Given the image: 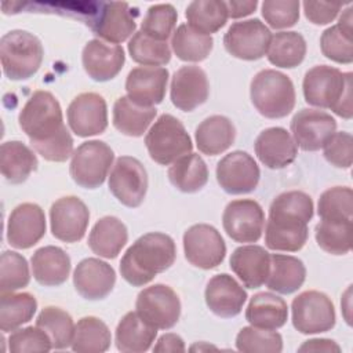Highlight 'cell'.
<instances>
[{"instance_id":"48","label":"cell","mask_w":353,"mask_h":353,"mask_svg":"<svg viewBox=\"0 0 353 353\" xmlns=\"http://www.w3.org/2000/svg\"><path fill=\"white\" fill-rule=\"evenodd\" d=\"M236 347L245 353H280L283 350V338L274 330H263L252 325L243 327L236 336Z\"/></svg>"},{"instance_id":"42","label":"cell","mask_w":353,"mask_h":353,"mask_svg":"<svg viewBox=\"0 0 353 353\" xmlns=\"http://www.w3.org/2000/svg\"><path fill=\"white\" fill-rule=\"evenodd\" d=\"M36 325L44 330L52 343V349H66L72 345L74 323L72 316L58 306H46L36 319Z\"/></svg>"},{"instance_id":"1","label":"cell","mask_w":353,"mask_h":353,"mask_svg":"<svg viewBox=\"0 0 353 353\" xmlns=\"http://www.w3.org/2000/svg\"><path fill=\"white\" fill-rule=\"evenodd\" d=\"M18 123L44 160L63 163L73 154V138L63 124L61 105L51 92H33L22 106Z\"/></svg>"},{"instance_id":"46","label":"cell","mask_w":353,"mask_h":353,"mask_svg":"<svg viewBox=\"0 0 353 353\" xmlns=\"http://www.w3.org/2000/svg\"><path fill=\"white\" fill-rule=\"evenodd\" d=\"M176 19L178 12L172 4L161 3L150 6L141 23V32L154 40L167 41V39L174 33Z\"/></svg>"},{"instance_id":"11","label":"cell","mask_w":353,"mask_h":353,"mask_svg":"<svg viewBox=\"0 0 353 353\" xmlns=\"http://www.w3.org/2000/svg\"><path fill=\"white\" fill-rule=\"evenodd\" d=\"M272 32L261 19H247L232 23L223 36L226 51L243 61H256L268 54Z\"/></svg>"},{"instance_id":"40","label":"cell","mask_w":353,"mask_h":353,"mask_svg":"<svg viewBox=\"0 0 353 353\" xmlns=\"http://www.w3.org/2000/svg\"><path fill=\"white\" fill-rule=\"evenodd\" d=\"M112 334L108 325L98 317H81L76 327L72 341L73 352H106L110 347Z\"/></svg>"},{"instance_id":"54","label":"cell","mask_w":353,"mask_h":353,"mask_svg":"<svg viewBox=\"0 0 353 353\" xmlns=\"http://www.w3.org/2000/svg\"><path fill=\"white\" fill-rule=\"evenodd\" d=\"M185 342L183 339L172 332L161 335L156 345L153 346V352H185Z\"/></svg>"},{"instance_id":"34","label":"cell","mask_w":353,"mask_h":353,"mask_svg":"<svg viewBox=\"0 0 353 353\" xmlns=\"http://www.w3.org/2000/svg\"><path fill=\"white\" fill-rule=\"evenodd\" d=\"M34 152L21 141H7L0 148V168L7 182L22 183L37 168Z\"/></svg>"},{"instance_id":"22","label":"cell","mask_w":353,"mask_h":353,"mask_svg":"<svg viewBox=\"0 0 353 353\" xmlns=\"http://www.w3.org/2000/svg\"><path fill=\"white\" fill-rule=\"evenodd\" d=\"M116 283L114 269L98 259L85 258L80 261L73 272V284L79 295L88 301L106 298Z\"/></svg>"},{"instance_id":"24","label":"cell","mask_w":353,"mask_h":353,"mask_svg":"<svg viewBox=\"0 0 353 353\" xmlns=\"http://www.w3.org/2000/svg\"><path fill=\"white\" fill-rule=\"evenodd\" d=\"M255 154L259 161L270 168H285L298 154V146L291 134L283 127H270L263 130L254 143Z\"/></svg>"},{"instance_id":"29","label":"cell","mask_w":353,"mask_h":353,"mask_svg":"<svg viewBox=\"0 0 353 353\" xmlns=\"http://www.w3.org/2000/svg\"><path fill=\"white\" fill-rule=\"evenodd\" d=\"M157 335V328L146 323L138 313H125L116 327V347L124 353H142L150 349Z\"/></svg>"},{"instance_id":"31","label":"cell","mask_w":353,"mask_h":353,"mask_svg":"<svg viewBox=\"0 0 353 353\" xmlns=\"http://www.w3.org/2000/svg\"><path fill=\"white\" fill-rule=\"evenodd\" d=\"M306 279L303 262L292 255L270 254V269L265 281L266 287L283 295L298 291Z\"/></svg>"},{"instance_id":"13","label":"cell","mask_w":353,"mask_h":353,"mask_svg":"<svg viewBox=\"0 0 353 353\" xmlns=\"http://www.w3.org/2000/svg\"><path fill=\"white\" fill-rule=\"evenodd\" d=\"M183 251L190 265L210 270L221 265L225 259L226 244L214 226L197 223L185 232Z\"/></svg>"},{"instance_id":"39","label":"cell","mask_w":353,"mask_h":353,"mask_svg":"<svg viewBox=\"0 0 353 353\" xmlns=\"http://www.w3.org/2000/svg\"><path fill=\"white\" fill-rule=\"evenodd\" d=\"M266 55L272 65L292 69L305 59L306 41L298 32H279L272 36Z\"/></svg>"},{"instance_id":"57","label":"cell","mask_w":353,"mask_h":353,"mask_svg":"<svg viewBox=\"0 0 353 353\" xmlns=\"http://www.w3.org/2000/svg\"><path fill=\"white\" fill-rule=\"evenodd\" d=\"M338 25L346 32V33H350L352 34V8H346L342 15L339 17V22Z\"/></svg>"},{"instance_id":"51","label":"cell","mask_w":353,"mask_h":353,"mask_svg":"<svg viewBox=\"0 0 353 353\" xmlns=\"http://www.w3.org/2000/svg\"><path fill=\"white\" fill-rule=\"evenodd\" d=\"M8 349L12 353L50 352L52 349V343L48 334L36 325L11 332L8 338Z\"/></svg>"},{"instance_id":"15","label":"cell","mask_w":353,"mask_h":353,"mask_svg":"<svg viewBox=\"0 0 353 353\" xmlns=\"http://www.w3.org/2000/svg\"><path fill=\"white\" fill-rule=\"evenodd\" d=\"M216 181L229 194H245L258 186L261 171L251 154L234 150L223 156L216 164Z\"/></svg>"},{"instance_id":"33","label":"cell","mask_w":353,"mask_h":353,"mask_svg":"<svg viewBox=\"0 0 353 353\" xmlns=\"http://www.w3.org/2000/svg\"><path fill=\"white\" fill-rule=\"evenodd\" d=\"M288 306L283 298L272 292H258L245 309V320L256 328L277 330L287 323Z\"/></svg>"},{"instance_id":"16","label":"cell","mask_w":353,"mask_h":353,"mask_svg":"<svg viewBox=\"0 0 353 353\" xmlns=\"http://www.w3.org/2000/svg\"><path fill=\"white\" fill-rule=\"evenodd\" d=\"M90 222L87 205L76 196L58 199L50 208V226L55 239L63 243L80 241Z\"/></svg>"},{"instance_id":"49","label":"cell","mask_w":353,"mask_h":353,"mask_svg":"<svg viewBox=\"0 0 353 353\" xmlns=\"http://www.w3.org/2000/svg\"><path fill=\"white\" fill-rule=\"evenodd\" d=\"M320 48L324 57L336 63L349 65L353 62V36L346 33L338 23L323 32Z\"/></svg>"},{"instance_id":"43","label":"cell","mask_w":353,"mask_h":353,"mask_svg":"<svg viewBox=\"0 0 353 353\" xmlns=\"http://www.w3.org/2000/svg\"><path fill=\"white\" fill-rule=\"evenodd\" d=\"M127 48L131 59L142 66H163L171 59V48L167 41L154 40L141 30L134 33Z\"/></svg>"},{"instance_id":"45","label":"cell","mask_w":353,"mask_h":353,"mask_svg":"<svg viewBox=\"0 0 353 353\" xmlns=\"http://www.w3.org/2000/svg\"><path fill=\"white\" fill-rule=\"evenodd\" d=\"M319 247L331 255H345L352 248V222L320 221L314 229Z\"/></svg>"},{"instance_id":"37","label":"cell","mask_w":353,"mask_h":353,"mask_svg":"<svg viewBox=\"0 0 353 353\" xmlns=\"http://www.w3.org/2000/svg\"><path fill=\"white\" fill-rule=\"evenodd\" d=\"M188 26L193 30L211 36L226 25L229 18L226 3L221 0H196L185 11Z\"/></svg>"},{"instance_id":"56","label":"cell","mask_w":353,"mask_h":353,"mask_svg":"<svg viewBox=\"0 0 353 353\" xmlns=\"http://www.w3.org/2000/svg\"><path fill=\"white\" fill-rule=\"evenodd\" d=\"M298 352H341V347L331 339L320 338L305 341L298 347Z\"/></svg>"},{"instance_id":"3","label":"cell","mask_w":353,"mask_h":353,"mask_svg":"<svg viewBox=\"0 0 353 353\" xmlns=\"http://www.w3.org/2000/svg\"><path fill=\"white\" fill-rule=\"evenodd\" d=\"M175 256L176 247L172 237L161 232L146 233L124 252L120 261L121 277L134 287L146 285L156 274L171 268Z\"/></svg>"},{"instance_id":"52","label":"cell","mask_w":353,"mask_h":353,"mask_svg":"<svg viewBox=\"0 0 353 353\" xmlns=\"http://www.w3.org/2000/svg\"><path fill=\"white\" fill-rule=\"evenodd\" d=\"M325 160L338 168H350L353 159V138L346 131L334 132L324 145Z\"/></svg>"},{"instance_id":"38","label":"cell","mask_w":353,"mask_h":353,"mask_svg":"<svg viewBox=\"0 0 353 353\" xmlns=\"http://www.w3.org/2000/svg\"><path fill=\"white\" fill-rule=\"evenodd\" d=\"M37 301L29 292H6L0 298V328L3 332L18 330L36 313Z\"/></svg>"},{"instance_id":"4","label":"cell","mask_w":353,"mask_h":353,"mask_svg":"<svg viewBox=\"0 0 353 353\" xmlns=\"http://www.w3.org/2000/svg\"><path fill=\"white\" fill-rule=\"evenodd\" d=\"M250 97L255 109L266 119H281L295 106L291 79L274 69L259 70L251 80Z\"/></svg>"},{"instance_id":"21","label":"cell","mask_w":353,"mask_h":353,"mask_svg":"<svg viewBox=\"0 0 353 353\" xmlns=\"http://www.w3.org/2000/svg\"><path fill=\"white\" fill-rule=\"evenodd\" d=\"M210 84L205 72L194 65L182 66L171 80L170 97L175 108L182 112H192L208 99Z\"/></svg>"},{"instance_id":"26","label":"cell","mask_w":353,"mask_h":353,"mask_svg":"<svg viewBox=\"0 0 353 353\" xmlns=\"http://www.w3.org/2000/svg\"><path fill=\"white\" fill-rule=\"evenodd\" d=\"M204 298L208 309L214 314L222 319H230L241 312L247 301V292L232 276L221 273L210 279Z\"/></svg>"},{"instance_id":"23","label":"cell","mask_w":353,"mask_h":353,"mask_svg":"<svg viewBox=\"0 0 353 353\" xmlns=\"http://www.w3.org/2000/svg\"><path fill=\"white\" fill-rule=\"evenodd\" d=\"M81 62L88 77L95 81H109L123 69L125 55L121 46L92 39L83 48Z\"/></svg>"},{"instance_id":"18","label":"cell","mask_w":353,"mask_h":353,"mask_svg":"<svg viewBox=\"0 0 353 353\" xmlns=\"http://www.w3.org/2000/svg\"><path fill=\"white\" fill-rule=\"evenodd\" d=\"M291 132L296 146L305 152H316L336 132V121L324 110L301 109L291 120Z\"/></svg>"},{"instance_id":"53","label":"cell","mask_w":353,"mask_h":353,"mask_svg":"<svg viewBox=\"0 0 353 353\" xmlns=\"http://www.w3.org/2000/svg\"><path fill=\"white\" fill-rule=\"evenodd\" d=\"M302 6L306 19L314 25L331 23L342 10V4L325 1H303Z\"/></svg>"},{"instance_id":"58","label":"cell","mask_w":353,"mask_h":353,"mask_svg":"<svg viewBox=\"0 0 353 353\" xmlns=\"http://www.w3.org/2000/svg\"><path fill=\"white\" fill-rule=\"evenodd\" d=\"M196 349H200V346H192L190 350H196ZM204 349H216L215 346H211V345H204Z\"/></svg>"},{"instance_id":"9","label":"cell","mask_w":353,"mask_h":353,"mask_svg":"<svg viewBox=\"0 0 353 353\" xmlns=\"http://www.w3.org/2000/svg\"><path fill=\"white\" fill-rule=\"evenodd\" d=\"M292 325L301 334L327 332L335 325V307L332 301L320 291H305L291 303Z\"/></svg>"},{"instance_id":"41","label":"cell","mask_w":353,"mask_h":353,"mask_svg":"<svg viewBox=\"0 0 353 353\" xmlns=\"http://www.w3.org/2000/svg\"><path fill=\"white\" fill-rule=\"evenodd\" d=\"M214 46L211 36L193 30L186 23L179 25L171 39V47L174 54L185 62H201L204 61Z\"/></svg>"},{"instance_id":"7","label":"cell","mask_w":353,"mask_h":353,"mask_svg":"<svg viewBox=\"0 0 353 353\" xmlns=\"http://www.w3.org/2000/svg\"><path fill=\"white\" fill-rule=\"evenodd\" d=\"M148 153L153 161L170 165L192 153L193 143L183 124L172 114H161L145 137Z\"/></svg>"},{"instance_id":"8","label":"cell","mask_w":353,"mask_h":353,"mask_svg":"<svg viewBox=\"0 0 353 353\" xmlns=\"http://www.w3.org/2000/svg\"><path fill=\"white\" fill-rule=\"evenodd\" d=\"M113 160L114 153L106 142L87 141L73 152L69 172L79 186L97 189L105 182Z\"/></svg>"},{"instance_id":"6","label":"cell","mask_w":353,"mask_h":353,"mask_svg":"<svg viewBox=\"0 0 353 353\" xmlns=\"http://www.w3.org/2000/svg\"><path fill=\"white\" fill-rule=\"evenodd\" d=\"M302 88L309 105L334 110L352 94V73H343L328 65H317L306 72Z\"/></svg>"},{"instance_id":"27","label":"cell","mask_w":353,"mask_h":353,"mask_svg":"<svg viewBox=\"0 0 353 353\" xmlns=\"http://www.w3.org/2000/svg\"><path fill=\"white\" fill-rule=\"evenodd\" d=\"M229 263L244 287L258 288L268 279L270 254L261 245H241L232 252Z\"/></svg>"},{"instance_id":"55","label":"cell","mask_w":353,"mask_h":353,"mask_svg":"<svg viewBox=\"0 0 353 353\" xmlns=\"http://www.w3.org/2000/svg\"><path fill=\"white\" fill-rule=\"evenodd\" d=\"M226 8H228V15L233 19L247 17L255 11L258 7L256 0H230L225 1Z\"/></svg>"},{"instance_id":"17","label":"cell","mask_w":353,"mask_h":353,"mask_svg":"<svg viewBox=\"0 0 353 353\" xmlns=\"http://www.w3.org/2000/svg\"><path fill=\"white\" fill-rule=\"evenodd\" d=\"M66 116L70 130L81 138L99 135L108 127V106L97 92L77 95L69 103Z\"/></svg>"},{"instance_id":"2","label":"cell","mask_w":353,"mask_h":353,"mask_svg":"<svg viewBox=\"0 0 353 353\" xmlns=\"http://www.w3.org/2000/svg\"><path fill=\"white\" fill-rule=\"evenodd\" d=\"M313 210V200L305 192L290 190L276 196L265 226L266 247L273 251H299L307 241Z\"/></svg>"},{"instance_id":"5","label":"cell","mask_w":353,"mask_h":353,"mask_svg":"<svg viewBox=\"0 0 353 353\" xmlns=\"http://www.w3.org/2000/svg\"><path fill=\"white\" fill-rule=\"evenodd\" d=\"M44 50L39 37L26 30H11L0 40V59L10 80L32 77L43 62Z\"/></svg>"},{"instance_id":"10","label":"cell","mask_w":353,"mask_h":353,"mask_svg":"<svg viewBox=\"0 0 353 353\" xmlns=\"http://www.w3.org/2000/svg\"><path fill=\"white\" fill-rule=\"evenodd\" d=\"M137 313L157 330L172 328L181 316V301L176 292L165 284L143 288L135 302Z\"/></svg>"},{"instance_id":"32","label":"cell","mask_w":353,"mask_h":353,"mask_svg":"<svg viewBox=\"0 0 353 353\" xmlns=\"http://www.w3.org/2000/svg\"><path fill=\"white\" fill-rule=\"evenodd\" d=\"M125 225L116 216H103L95 222L88 236V247L98 256L113 259L127 244Z\"/></svg>"},{"instance_id":"30","label":"cell","mask_w":353,"mask_h":353,"mask_svg":"<svg viewBox=\"0 0 353 353\" xmlns=\"http://www.w3.org/2000/svg\"><path fill=\"white\" fill-rule=\"evenodd\" d=\"M236 138L233 123L221 114L204 119L196 128L194 139L197 149L207 156H216L228 150Z\"/></svg>"},{"instance_id":"12","label":"cell","mask_w":353,"mask_h":353,"mask_svg":"<svg viewBox=\"0 0 353 353\" xmlns=\"http://www.w3.org/2000/svg\"><path fill=\"white\" fill-rule=\"evenodd\" d=\"M109 190L125 207H139L148 190V174L143 164L131 156H120L109 175Z\"/></svg>"},{"instance_id":"14","label":"cell","mask_w":353,"mask_h":353,"mask_svg":"<svg viewBox=\"0 0 353 353\" xmlns=\"http://www.w3.org/2000/svg\"><path fill=\"white\" fill-rule=\"evenodd\" d=\"M226 234L237 243H256L265 228V212L252 199L230 201L222 215Z\"/></svg>"},{"instance_id":"50","label":"cell","mask_w":353,"mask_h":353,"mask_svg":"<svg viewBox=\"0 0 353 353\" xmlns=\"http://www.w3.org/2000/svg\"><path fill=\"white\" fill-rule=\"evenodd\" d=\"M299 1L295 0H265L262 17L273 29H287L299 19Z\"/></svg>"},{"instance_id":"44","label":"cell","mask_w":353,"mask_h":353,"mask_svg":"<svg viewBox=\"0 0 353 353\" xmlns=\"http://www.w3.org/2000/svg\"><path fill=\"white\" fill-rule=\"evenodd\" d=\"M353 192L349 186H334L320 194L317 212L321 221L352 222Z\"/></svg>"},{"instance_id":"35","label":"cell","mask_w":353,"mask_h":353,"mask_svg":"<svg viewBox=\"0 0 353 353\" xmlns=\"http://www.w3.org/2000/svg\"><path fill=\"white\" fill-rule=\"evenodd\" d=\"M156 114V108L141 106L127 95H123L113 105V125L124 135L141 137L146 132Z\"/></svg>"},{"instance_id":"20","label":"cell","mask_w":353,"mask_h":353,"mask_svg":"<svg viewBox=\"0 0 353 353\" xmlns=\"http://www.w3.org/2000/svg\"><path fill=\"white\" fill-rule=\"evenodd\" d=\"M168 70L161 66H138L130 70L125 79L127 97L146 108H154L165 97Z\"/></svg>"},{"instance_id":"25","label":"cell","mask_w":353,"mask_h":353,"mask_svg":"<svg viewBox=\"0 0 353 353\" xmlns=\"http://www.w3.org/2000/svg\"><path fill=\"white\" fill-rule=\"evenodd\" d=\"M135 17L137 11L132 12L127 3L112 1L102 6V11L90 25L97 36L119 46L130 36H134L137 28Z\"/></svg>"},{"instance_id":"19","label":"cell","mask_w":353,"mask_h":353,"mask_svg":"<svg viewBox=\"0 0 353 353\" xmlns=\"http://www.w3.org/2000/svg\"><path fill=\"white\" fill-rule=\"evenodd\" d=\"M46 234V215L40 205L22 203L17 205L7 221V241L18 250H28Z\"/></svg>"},{"instance_id":"28","label":"cell","mask_w":353,"mask_h":353,"mask_svg":"<svg viewBox=\"0 0 353 353\" xmlns=\"http://www.w3.org/2000/svg\"><path fill=\"white\" fill-rule=\"evenodd\" d=\"M32 272L34 280L44 287H57L63 284L70 273V258L55 245H46L32 255Z\"/></svg>"},{"instance_id":"36","label":"cell","mask_w":353,"mask_h":353,"mask_svg":"<svg viewBox=\"0 0 353 353\" xmlns=\"http://www.w3.org/2000/svg\"><path fill=\"white\" fill-rule=\"evenodd\" d=\"M170 182L183 193H194L208 182V168L197 153H189L178 159L168 168Z\"/></svg>"},{"instance_id":"47","label":"cell","mask_w":353,"mask_h":353,"mask_svg":"<svg viewBox=\"0 0 353 353\" xmlns=\"http://www.w3.org/2000/svg\"><path fill=\"white\" fill-rule=\"evenodd\" d=\"M30 281L29 265L21 254L4 251L0 258V292H14Z\"/></svg>"}]
</instances>
